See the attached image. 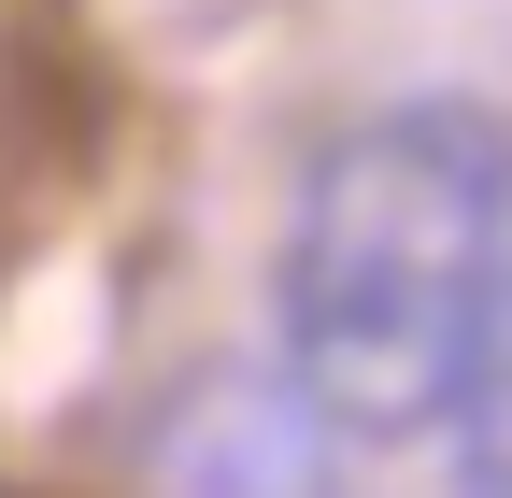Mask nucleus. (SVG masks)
<instances>
[{
  "instance_id": "1",
  "label": "nucleus",
  "mask_w": 512,
  "mask_h": 498,
  "mask_svg": "<svg viewBox=\"0 0 512 498\" xmlns=\"http://www.w3.org/2000/svg\"><path fill=\"white\" fill-rule=\"evenodd\" d=\"M498 271H512V129L484 100H384L299 185L285 370L342 442H427Z\"/></svg>"
},
{
  "instance_id": "2",
  "label": "nucleus",
  "mask_w": 512,
  "mask_h": 498,
  "mask_svg": "<svg viewBox=\"0 0 512 498\" xmlns=\"http://www.w3.org/2000/svg\"><path fill=\"white\" fill-rule=\"evenodd\" d=\"M128 498H342V427L285 356H200L143 413Z\"/></svg>"
},
{
  "instance_id": "3",
  "label": "nucleus",
  "mask_w": 512,
  "mask_h": 498,
  "mask_svg": "<svg viewBox=\"0 0 512 498\" xmlns=\"http://www.w3.org/2000/svg\"><path fill=\"white\" fill-rule=\"evenodd\" d=\"M441 442H456V498H512V271H498L484 328H470V356H456Z\"/></svg>"
}]
</instances>
